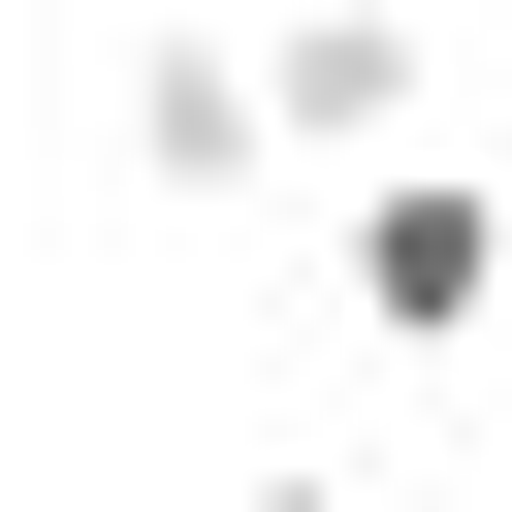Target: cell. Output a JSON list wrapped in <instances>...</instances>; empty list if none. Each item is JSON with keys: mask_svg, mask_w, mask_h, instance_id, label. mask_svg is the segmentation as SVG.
<instances>
[{"mask_svg": "<svg viewBox=\"0 0 512 512\" xmlns=\"http://www.w3.org/2000/svg\"><path fill=\"white\" fill-rule=\"evenodd\" d=\"M224 512H352V480H224Z\"/></svg>", "mask_w": 512, "mask_h": 512, "instance_id": "cell-4", "label": "cell"}, {"mask_svg": "<svg viewBox=\"0 0 512 512\" xmlns=\"http://www.w3.org/2000/svg\"><path fill=\"white\" fill-rule=\"evenodd\" d=\"M128 160H160V192H256V32L160 0V32H128Z\"/></svg>", "mask_w": 512, "mask_h": 512, "instance_id": "cell-3", "label": "cell"}, {"mask_svg": "<svg viewBox=\"0 0 512 512\" xmlns=\"http://www.w3.org/2000/svg\"><path fill=\"white\" fill-rule=\"evenodd\" d=\"M416 96H448V64H416V0H288V32H256V160H352V192H384V160H416Z\"/></svg>", "mask_w": 512, "mask_h": 512, "instance_id": "cell-2", "label": "cell"}, {"mask_svg": "<svg viewBox=\"0 0 512 512\" xmlns=\"http://www.w3.org/2000/svg\"><path fill=\"white\" fill-rule=\"evenodd\" d=\"M320 288H352V320H384V352H480V320H512V192H480V160H384V192H352V256H320Z\"/></svg>", "mask_w": 512, "mask_h": 512, "instance_id": "cell-1", "label": "cell"}]
</instances>
